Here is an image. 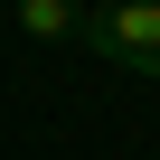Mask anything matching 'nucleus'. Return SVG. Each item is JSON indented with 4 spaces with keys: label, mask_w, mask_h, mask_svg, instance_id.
<instances>
[{
    "label": "nucleus",
    "mask_w": 160,
    "mask_h": 160,
    "mask_svg": "<svg viewBox=\"0 0 160 160\" xmlns=\"http://www.w3.org/2000/svg\"><path fill=\"white\" fill-rule=\"evenodd\" d=\"M94 10H113V0H94Z\"/></svg>",
    "instance_id": "7ed1b4c3"
},
{
    "label": "nucleus",
    "mask_w": 160,
    "mask_h": 160,
    "mask_svg": "<svg viewBox=\"0 0 160 160\" xmlns=\"http://www.w3.org/2000/svg\"><path fill=\"white\" fill-rule=\"evenodd\" d=\"M19 28L38 47H66V38H85V0H19Z\"/></svg>",
    "instance_id": "f03ea898"
},
{
    "label": "nucleus",
    "mask_w": 160,
    "mask_h": 160,
    "mask_svg": "<svg viewBox=\"0 0 160 160\" xmlns=\"http://www.w3.org/2000/svg\"><path fill=\"white\" fill-rule=\"evenodd\" d=\"M85 47L132 66V75H160V0H113V10H85Z\"/></svg>",
    "instance_id": "f257e3e1"
}]
</instances>
